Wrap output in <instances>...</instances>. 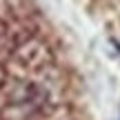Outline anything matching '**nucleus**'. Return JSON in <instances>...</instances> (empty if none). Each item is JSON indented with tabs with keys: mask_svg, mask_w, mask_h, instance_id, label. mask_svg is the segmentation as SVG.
Wrapping results in <instances>:
<instances>
[{
	"mask_svg": "<svg viewBox=\"0 0 120 120\" xmlns=\"http://www.w3.org/2000/svg\"><path fill=\"white\" fill-rule=\"evenodd\" d=\"M0 120H96L80 62L40 0H0Z\"/></svg>",
	"mask_w": 120,
	"mask_h": 120,
	"instance_id": "1",
	"label": "nucleus"
}]
</instances>
